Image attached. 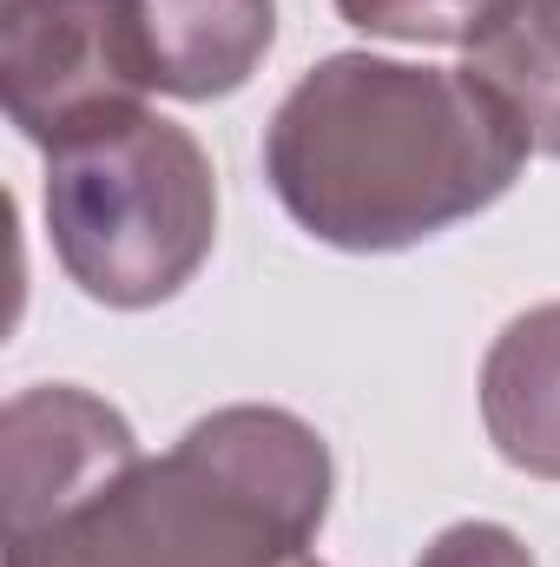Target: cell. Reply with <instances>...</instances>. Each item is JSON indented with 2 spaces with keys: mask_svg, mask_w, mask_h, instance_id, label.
<instances>
[{
  "mask_svg": "<svg viewBox=\"0 0 560 567\" xmlns=\"http://www.w3.org/2000/svg\"><path fill=\"white\" fill-rule=\"evenodd\" d=\"M0 455H7V542L80 515L126 468H139L133 423L73 383L20 390L0 423Z\"/></svg>",
  "mask_w": 560,
  "mask_h": 567,
  "instance_id": "cell-4",
  "label": "cell"
},
{
  "mask_svg": "<svg viewBox=\"0 0 560 567\" xmlns=\"http://www.w3.org/2000/svg\"><path fill=\"white\" fill-rule=\"evenodd\" d=\"M0 86L7 120L33 145L139 100L120 73L106 0H0Z\"/></svg>",
  "mask_w": 560,
  "mask_h": 567,
  "instance_id": "cell-5",
  "label": "cell"
},
{
  "mask_svg": "<svg viewBox=\"0 0 560 567\" xmlns=\"http://www.w3.org/2000/svg\"><path fill=\"white\" fill-rule=\"evenodd\" d=\"M297 567H317V561H310V555H303V561H297Z\"/></svg>",
  "mask_w": 560,
  "mask_h": 567,
  "instance_id": "cell-11",
  "label": "cell"
},
{
  "mask_svg": "<svg viewBox=\"0 0 560 567\" xmlns=\"http://www.w3.org/2000/svg\"><path fill=\"white\" fill-rule=\"evenodd\" d=\"M481 423L515 468L560 482V303L515 317L495 337L481 363Z\"/></svg>",
  "mask_w": 560,
  "mask_h": 567,
  "instance_id": "cell-7",
  "label": "cell"
},
{
  "mask_svg": "<svg viewBox=\"0 0 560 567\" xmlns=\"http://www.w3.org/2000/svg\"><path fill=\"white\" fill-rule=\"evenodd\" d=\"M515 106L462 73L336 53L265 126L278 205L336 251H403L488 212L528 165Z\"/></svg>",
  "mask_w": 560,
  "mask_h": 567,
  "instance_id": "cell-1",
  "label": "cell"
},
{
  "mask_svg": "<svg viewBox=\"0 0 560 567\" xmlns=\"http://www.w3.org/2000/svg\"><path fill=\"white\" fill-rule=\"evenodd\" d=\"M468 73L515 106L535 152L560 158V0H508L468 53Z\"/></svg>",
  "mask_w": 560,
  "mask_h": 567,
  "instance_id": "cell-8",
  "label": "cell"
},
{
  "mask_svg": "<svg viewBox=\"0 0 560 567\" xmlns=\"http://www.w3.org/2000/svg\"><path fill=\"white\" fill-rule=\"evenodd\" d=\"M416 567H535V555L501 522H455L422 548Z\"/></svg>",
  "mask_w": 560,
  "mask_h": 567,
  "instance_id": "cell-10",
  "label": "cell"
},
{
  "mask_svg": "<svg viewBox=\"0 0 560 567\" xmlns=\"http://www.w3.org/2000/svg\"><path fill=\"white\" fill-rule=\"evenodd\" d=\"M106 27L139 100H225L265 66L278 0H106Z\"/></svg>",
  "mask_w": 560,
  "mask_h": 567,
  "instance_id": "cell-6",
  "label": "cell"
},
{
  "mask_svg": "<svg viewBox=\"0 0 560 567\" xmlns=\"http://www.w3.org/2000/svg\"><path fill=\"white\" fill-rule=\"evenodd\" d=\"M330 508L323 435L265 403L191 423L80 515L7 542V567H297Z\"/></svg>",
  "mask_w": 560,
  "mask_h": 567,
  "instance_id": "cell-2",
  "label": "cell"
},
{
  "mask_svg": "<svg viewBox=\"0 0 560 567\" xmlns=\"http://www.w3.org/2000/svg\"><path fill=\"white\" fill-rule=\"evenodd\" d=\"M46 231L93 303H165L218 238L211 158L145 100H120L46 145Z\"/></svg>",
  "mask_w": 560,
  "mask_h": 567,
  "instance_id": "cell-3",
  "label": "cell"
},
{
  "mask_svg": "<svg viewBox=\"0 0 560 567\" xmlns=\"http://www.w3.org/2000/svg\"><path fill=\"white\" fill-rule=\"evenodd\" d=\"M336 13L376 40H416V47H462L475 53L481 33L508 13V0H336Z\"/></svg>",
  "mask_w": 560,
  "mask_h": 567,
  "instance_id": "cell-9",
  "label": "cell"
}]
</instances>
